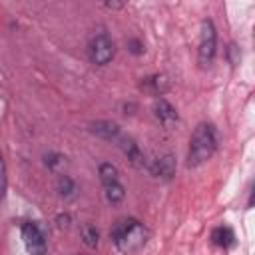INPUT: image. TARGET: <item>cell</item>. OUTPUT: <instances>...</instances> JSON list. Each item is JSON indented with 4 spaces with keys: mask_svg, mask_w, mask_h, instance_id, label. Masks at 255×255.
I'll use <instances>...</instances> for the list:
<instances>
[{
    "mask_svg": "<svg viewBox=\"0 0 255 255\" xmlns=\"http://www.w3.org/2000/svg\"><path fill=\"white\" fill-rule=\"evenodd\" d=\"M120 145H122V151L128 155V159H129L135 167H141V165H143V153L139 151L137 143H135L131 137H124Z\"/></svg>",
    "mask_w": 255,
    "mask_h": 255,
    "instance_id": "10",
    "label": "cell"
},
{
    "mask_svg": "<svg viewBox=\"0 0 255 255\" xmlns=\"http://www.w3.org/2000/svg\"><path fill=\"white\" fill-rule=\"evenodd\" d=\"M128 50H129L131 54L139 56V54L143 52V44H141L139 40H129V42H128Z\"/></svg>",
    "mask_w": 255,
    "mask_h": 255,
    "instance_id": "19",
    "label": "cell"
},
{
    "mask_svg": "<svg viewBox=\"0 0 255 255\" xmlns=\"http://www.w3.org/2000/svg\"><path fill=\"white\" fill-rule=\"evenodd\" d=\"M153 116L165 128H171L173 124H177V112H175V108L167 100H163V98H157L153 102Z\"/></svg>",
    "mask_w": 255,
    "mask_h": 255,
    "instance_id": "6",
    "label": "cell"
},
{
    "mask_svg": "<svg viewBox=\"0 0 255 255\" xmlns=\"http://www.w3.org/2000/svg\"><path fill=\"white\" fill-rule=\"evenodd\" d=\"M56 223H58V227H62V229L68 227V225H70V215H68V213H60V215L56 217Z\"/></svg>",
    "mask_w": 255,
    "mask_h": 255,
    "instance_id": "20",
    "label": "cell"
},
{
    "mask_svg": "<svg viewBox=\"0 0 255 255\" xmlns=\"http://www.w3.org/2000/svg\"><path fill=\"white\" fill-rule=\"evenodd\" d=\"M6 183H8V179H6V163H4V157H2V151H0V199L6 193Z\"/></svg>",
    "mask_w": 255,
    "mask_h": 255,
    "instance_id": "18",
    "label": "cell"
},
{
    "mask_svg": "<svg viewBox=\"0 0 255 255\" xmlns=\"http://www.w3.org/2000/svg\"><path fill=\"white\" fill-rule=\"evenodd\" d=\"M104 6H106V8H122L124 4H120V2H106Z\"/></svg>",
    "mask_w": 255,
    "mask_h": 255,
    "instance_id": "21",
    "label": "cell"
},
{
    "mask_svg": "<svg viewBox=\"0 0 255 255\" xmlns=\"http://www.w3.org/2000/svg\"><path fill=\"white\" fill-rule=\"evenodd\" d=\"M126 197V189H124V185L122 183H110V185H106V199H108V203H112V205H116V203H120L122 199Z\"/></svg>",
    "mask_w": 255,
    "mask_h": 255,
    "instance_id": "13",
    "label": "cell"
},
{
    "mask_svg": "<svg viewBox=\"0 0 255 255\" xmlns=\"http://www.w3.org/2000/svg\"><path fill=\"white\" fill-rule=\"evenodd\" d=\"M90 131L98 137H104V139H112L120 133V126L116 122H110V120H98V122H92L90 124Z\"/></svg>",
    "mask_w": 255,
    "mask_h": 255,
    "instance_id": "9",
    "label": "cell"
},
{
    "mask_svg": "<svg viewBox=\"0 0 255 255\" xmlns=\"http://www.w3.org/2000/svg\"><path fill=\"white\" fill-rule=\"evenodd\" d=\"M217 52V32L211 20L201 22V36H199V64L203 68L213 64Z\"/></svg>",
    "mask_w": 255,
    "mask_h": 255,
    "instance_id": "3",
    "label": "cell"
},
{
    "mask_svg": "<svg viewBox=\"0 0 255 255\" xmlns=\"http://www.w3.org/2000/svg\"><path fill=\"white\" fill-rule=\"evenodd\" d=\"M211 241L217 245V247H223V249H227V247H231L233 245V241H235V235H233V231L229 229V227H217V229H213V233H211Z\"/></svg>",
    "mask_w": 255,
    "mask_h": 255,
    "instance_id": "11",
    "label": "cell"
},
{
    "mask_svg": "<svg viewBox=\"0 0 255 255\" xmlns=\"http://www.w3.org/2000/svg\"><path fill=\"white\" fill-rule=\"evenodd\" d=\"M217 147V129L211 124H199L191 135L187 151V167H197L207 161Z\"/></svg>",
    "mask_w": 255,
    "mask_h": 255,
    "instance_id": "2",
    "label": "cell"
},
{
    "mask_svg": "<svg viewBox=\"0 0 255 255\" xmlns=\"http://www.w3.org/2000/svg\"><path fill=\"white\" fill-rule=\"evenodd\" d=\"M82 239H84V243L88 247H98V243H100V231L96 229L94 223H86L82 227Z\"/></svg>",
    "mask_w": 255,
    "mask_h": 255,
    "instance_id": "14",
    "label": "cell"
},
{
    "mask_svg": "<svg viewBox=\"0 0 255 255\" xmlns=\"http://www.w3.org/2000/svg\"><path fill=\"white\" fill-rule=\"evenodd\" d=\"M56 187H58V193L64 195V197H70V195L76 191V183H74V179L68 177V175H60Z\"/></svg>",
    "mask_w": 255,
    "mask_h": 255,
    "instance_id": "15",
    "label": "cell"
},
{
    "mask_svg": "<svg viewBox=\"0 0 255 255\" xmlns=\"http://www.w3.org/2000/svg\"><path fill=\"white\" fill-rule=\"evenodd\" d=\"M22 239L24 245L28 249V253L32 255H46V239L44 233L40 231V227L36 223H24L22 225Z\"/></svg>",
    "mask_w": 255,
    "mask_h": 255,
    "instance_id": "5",
    "label": "cell"
},
{
    "mask_svg": "<svg viewBox=\"0 0 255 255\" xmlns=\"http://www.w3.org/2000/svg\"><path fill=\"white\" fill-rule=\"evenodd\" d=\"M149 173L159 179H171L175 175V157L167 153V155L153 159V163L149 165Z\"/></svg>",
    "mask_w": 255,
    "mask_h": 255,
    "instance_id": "7",
    "label": "cell"
},
{
    "mask_svg": "<svg viewBox=\"0 0 255 255\" xmlns=\"http://www.w3.org/2000/svg\"><path fill=\"white\" fill-rule=\"evenodd\" d=\"M227 60H229L231 66H237V64H239V60H241V50H239L237 44H229V46H227Z\"/></svg>",
    "mask_w": 255,
    "mask_h": 255,
    "instance_id": "17",
    "label": "cell"
},
{
    "mask_svg": "<svg viewBox=\"0 0 255 255\" xmlns=\"http://www.w3.org/2000/svg\"><path fill=\"white\" fill-rule=\"evenodd\" d=\"M98 173H100V179H102L104 185L116 183V181H118V175H120V173H118V167H116L114 163H110V161L102 163L100 169H98Z\"/></svg>",
    "mask_w": 255,
    "mask_h": 255,
    "instance_id": "12",
    "label": "cell"
},
{
    "mask_svg": "<svg viewBox=\"0 0 255 255\" xmlns=\"http://www.w3.org/2000/svg\"><path fill=\"white\" fill-rule=\"evenodd\" d=\"M110 237H112L114 245L118 247V251H122L126 255H131V253L139 251L145 245L147 229L143 227V223H139L133 217L118 219L110 229Z\"/></svg>",
    "mask_w": 255,
    "mask_h": 255,
    "instance_id": "1",
    "label": "cell"
},
{
    "mask_svg": "<svg viewBox=\"0 0 255 255\" xmlns=\"http://www.w3.org/2000/svg\"><path fill=\"white\" fill-rule=\"evenodd\" d=\"M44 163H46L50 169H56L58 165H62V163H64V157H62L60 153H56V151H50V153H46V155H44Z\"/></svg>",
    "mask_w": 255,
    "mask_h": 255,
    "instance_id": "16",
    "label": "cell"
},
{
    "mask_svg": "<svg viewBox=\"0 0 255 255\" xmlns=\"http://www.w3.org/2000/svg\"><path fill=\"white\" fill-rule=\"evenodd\" d=\"M139 88L151 96H161L169 90V80L163 74H155V76H147L143 78V82L139 84Z\"/></svg>",
    "mask_w": 255,
    "mask_h": 255,
    "instance_id": "8",
    "label": "cell"
},
{
    "mask_svg": "<svg viewBox=\"0 0 255 255\" xmlns=\"http://www.w3.org/2000/svg\"><path fill=\"white\" fill-rule=\"evenodd\" d=\"M116 54V48H114V42L108 34H96L92 40H90V46H88V56L92 60V64L96 66H106L112 62Z\"/></svg>",
    "mask_w": 255,
    "mask_h": 255,
    "instance_id": "4",
    "label": "cell"
}]
</instances>
